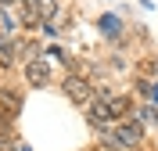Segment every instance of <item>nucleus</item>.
<instances>
[{"label": "nucleus", "mask_w": 158, "mask_h": 151, "mask_svg": "<svg viewBox=\"0 0 158 151\" xmlns=\"http://www.w3.org/2000/svg\"><path fill=\"white\" fill-rule=\"evenodd\" d=\"M65 97L69 101H76V104H86L90 97H94V86H90L86 79H83V76H65Z\"/></svg>", "instance_id": "nucleus-1"}, {"label": "nucleus", "mask_w": 158, "mask_h": 151, "mask_svg": "<svg viewBox=\"0 0 158 151\" xmlns=\"http://www.w3.org/2000/svg\"><path fill=\"white\" fill-rule=\"evenodd\" d=\"M115 137H118V144H122V148H137V144L144 141V126H140L137 119L118 122V126H115Z\"/></svg>", "instance_id": "nucleus-2"}, {"label": "nucleus", "mask_w": 158, "mask_h": 151, "mask_svg": "<svg viewBox=\"0 0 158 151\" xmlns=\"http://www.w3.org/2000/svg\"><path fill=\"white\" fill-rule=\"evenodd\" d=\"M25 79H29V86H47L50 83V65L43 58H32L25 65Z\"/></svg>", "instance_id": "nucleus-3"}, {"label": "nucleus", "mask_w": 158, "mask_h": 151, "mask_svg": "<svg viewBox=\"0 0 158 151\" xmlns=\"http://www.w3.org/2000/svg\"><path fill=\"white\" fill-rule=\"evenodd\" d=\"M97 29H101V36L115 40V36H122V18L108 11V15H101V18H97Z\"/></svg>", "instance_id": "nucleus-4"}, {"label": "nucleus", "mask_w": 158, "mask_h": 151, "mask_svg": "<svg viewBox=\"0 0 158 151\" xmlns=\"http://www.w3.org/2000/svg\"><path fill=\"white\" fill-rule=\"evenodd\" d=\"M108 101V108H111V119H126V115H133V104H129V97H118V94H111Z\"/></svg>", "instance_id": "nucleus-5"}, {"label": "nucleus", "mask_w": 158, "mask_h": 151, "mask_svg": "<svg viewBox=\"0 0 158 151\" xmlns=\"http://www.w3.org/2000/svg\"><path fill=\"white\" fill-rule=\"evenodd\" d=\"M133 119L144 126V122H158V108L155 104H140V108H133Z\"/></svg>", "instance_id": "nucleus-6"}, {"label": "nucleus", "mask_w": 158, "mask_h": 151, "mask_svg": "<svg viewBox=\"0 0 158 151\" xmlns=\"http://www.w3.org/2000/svg\"><path fill=\"white\" fill-rule=\"evenodd\" d=\"M32 7L40 11V18H43V22H50L54 15H58V0H32Z\"/></svg>", "instance_id": "nucleus-7"}, {"label": "nucleus", "mask_w": 158, "mask_h": 151, "mask_svg": "<svg viewBox=\"0 0 158 151\" xmlns=\"http://www.w3.org/2000/svg\"><path fill=\"white\" fill-rule=\"evenodd\" d=\"M0 151H15V141H11L7 133H0Z\"/></svg>", "instance_id": "nucleus-8"}, {"label": "nucleus", "mask_w": 158, "mask_h": 151, "mask_svg": "<svg viewBox=\"0 0 158 151\" xmlns=\"http://www.w3.org/2000/svg\"><path fill=\"white\" fill-rule=\"evenodd\" d=\"M0 29H4V32H15V22H11L7 15H4V18H0Z\"/></svg>", "instance_id": "nucleus-9"}, {"label": "nucleus", "mask_w": 158, "mask_h": 151, "mask_svg": "<svg viewBox=\"0 0 158 151\" xmlns=\"http://www.w3.org/2000/svg\"><path fill=\"white\" fill-rule=\"evenodd\" d=\"M151 101H155V104H158V83H155V86H151Z\"/></svg>", "instance_id": "nucleus-10"}, {"label": "nucleus", "mask_w": 158, "mask_h": 151, "mask_svg": "<svg viewBox=\"0 0 158 151\" xmlns=\"http://www.w3.org/2000/svg\"><path fill=\"white\" fill-rule=\"evenodd\" d=\"M0 4H15V0H0Z\"/></svg>", "instance_id": "nucleus-11"}, {"label": "nucleus", "mask_w": 158, "mask_h": 151, "mask_svg": "<svg viewBox=\"0 0 158 151\" xmlns=\"http://www.w3.org/2000/svg\"><path fill=\"white\" fill-rule=\"evenodd\" d=\"M0 47H4V40H0Z\"/></svg>", "instance_id": "nucleus-12"}, {"label": "nucleus", "mask_w": 158, "mask_h": 151, "mask_svg": "<svg viewBox=\"0 0 158 151\" xmlns=\"http://www.w3.org/2000/svg\"><path fill=\"white\" fill-rule=\"evenodd\" d=\"M25 151H29V148H25Z\"/></svg>", "instance_id": "nucleus-13"}]
</instances>
